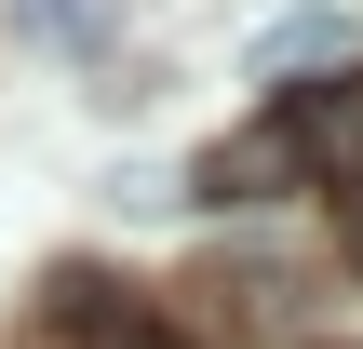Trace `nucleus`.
<instances>
[{
    "label": "nucleus",
    "instance_id": "obj_1",
    "mask_svg": "<svg viewBox=\"0 0 363 349\" xmlns=\"http://www.w3.org/2000/svg\"><path fill=\"white\" fill-rule=\"evenodd\" d=\"M350 54H363V0H296V13H269L242 40V81H323Z\"/></svg>",
    "mask_w": 363,
    "mask_h": 349
},
{
    "label": "nucleus",
    "instance_id": "obj_2",
    "mask_svg": "<svg viewBox=\"0 0 363 349\" xmlns=\"http://www.w3.org/2000/svg\"><path fill=\"white\" fill-rule=\"evenodd\" d=\"M121 336H148V323H135V282H94V269H54V282H40L27 349H121Z\"/></svg>",
    "mask_w": 363,
    "mask_h": 349
},
{
    "label": "nucleus",
    "instance_id": "obj_3",
    "mask_svg": "<svg viewBox=\"0 0 363 349\" xmlns=\"http://www.w3.org/2000/svg\"><path fill=\"white\" fill-rule=\"evenodd\" d=\"M310 175V148H296V121L269 108V121H242L216 161H202V202H269V188H296Z\"/></svg>",
    "mask_w": 363,
    "mask_h": 349
},
{
    "label": "nucleus",
    "instance_id": "obj_4",
    "mask_svg": "<svg viewBox=\"0 0 363 349\" xmlns=\"http://www.w3.org/2000/svg\"><path fill=\"white\" fill-rule=\"evenodd\" d=\"M27 13H40L54 40H94V0H27Z\"/></svg>",
    "mask_w": 363,
    "mask_h": 349
},
{
    "label": "nucleus",
    "instance_id": "obj_5",
    "mask_svg": "<svg viewBox=\"0 0 363 349\" xmlns=\"http://www.w3.org/2000/svg\"><path fill=\"white\" fill-rule=\"evenodd\" d=\"M337 242H350V269H363V188H350V215H337Z\"/></svg>",
    "mask_w": 363,
    "mask_h": 349
}]
</instances>
